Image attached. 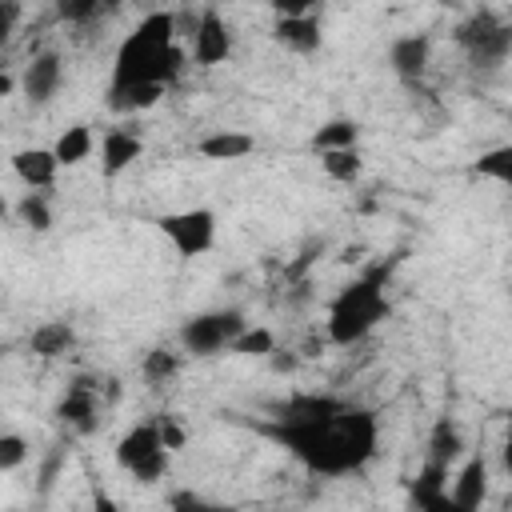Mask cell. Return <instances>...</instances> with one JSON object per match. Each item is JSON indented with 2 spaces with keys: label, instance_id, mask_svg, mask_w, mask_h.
<instances>
[{
  "label": "cell",
  "instance_id": "19",
  "mask_svg": "<svg viewBox=\"0 0 512 512\" xmlns=\"http://www.w3.org/2000/svg\"><path fill=\"white\" fill-rule=\"evenodd\" d=\"M56 160L68 168V164H80V160H88V152H92V132L84 128V124H72V128H64V136L56 140Z\"/></svg>",
  "mask_w": 512,
  "mask_h": 512
},
{
  "label": "cell",
  "instance_id": "3",
  "mask_svg": "<svg viewBox=\"0 0 512 512\" xmlns=\"http://www.w3.org/2000/svg\"><path fill=\"white\" fill-rule=\"evenodd\" d=\"M384 316H388V300H384L380 276L352 280L348 288H340V296H336L332 308H328V340H332V344H356V340H364Z\"/></svg>",
  "mask_w": 512,
  "mask_h": 512
},
{
  "label": "cell",
  "instance_id": "11",
  "mask_svg": "<svg viewBox=\"0 0 512 512\" xmlns=\"http://www.w3.org/2000/svg\"><path fill=\"white\" fill-rule=\"evenodd\" d=\"M428 52H432L428 36L412 32V36H400V40H392V48H388V64L396 68V76H404V80H416V76H424V68H428Z\"/></svg>",
  "mask_w": 512,
  "mask_h": 512
},
{
  "label": "cell",
  "instance_id": "10",
  "mask_svg": "<svg viewBox=\"0 0 512 512\" xmlns=\"http://www.w3.org/2000/svg\"><path fill=\"white\" fill-rule=\"evenodd\" d=\"M60 80H64V68H60V56H56V52H36V56L24 64V76H20L24 96L36 100V104H44V100L60 88Z\"/></svg>",
  "mask_w": 512,
  "mask_h": 512
},
{
  "label": "cell",
  "instance_id": "21",
  "mask_svg": "<svg viewBox=\"0 0 512 512\" xmlns=\"http://www.w3.org/2000/svg\"><path fill=\"white\" fill-rule=\"evenodd\" d=\"M456 452H460V432H456V424H452V420H436L432 440H428V460H436V464L448 468V460H452Z\"/></svg>",
  "mask_w": 512,
  "mask_h": 512
},
{
  "label": "cell",
  "instance_id": "18",
  "mask_svg": "<svg viewBox=\"0 0 512 512\" xmlns=\"http://www.w3.org/2000/svg\"><path fill=\"white\" fill-rule=\"evenodd\" d=\"M448 468L444 464H436V460H428L424 468H420V476L412 480V504L416 508H424V504H432L436 496H444L448 492Z\"/></svg>",
  "mask_w": 512,
  "mask_h": 512
},
{
  "label": "cell",
  "instance_id": "36",
  "mask_svg": "<svg viewBox=\"0 0 512 512\" xmlns=\"http://www.w3.org/2000/svg\"><path fill=\"white\" fill-rule=\"evenodd\" d=\"M12 88H16V80H12V72H4V76H0V96H8Z\"/></svg>",
  "mask_w": 512,
  "mask_h": 512
},
{
  "label": "cell",
  "instance_id": "2",
  "mask_svg": "<svg viewBox=\"0 0 512 512\" xmlns=\"http://www.w3.org/2000/svg\"><path fill=\"white\" fill-rule=\"evenodd\" d=\"M176 40V16L172 12H152L136 24V32L120 44L116 68H112V88H168L184 64Z\"/></svg>",
  "mask_w": 512,
  "mask_h": 512
},
{
  "label": "cell",
  "instance_id": "14",
  "mask_svg": "<svg viewBox=\"0 0 512 512\" xmlns=\"http://www.w3.org/2000/svg\"><path fill=\"white\" fill-rule=\"evenodd\" d=\"M100 160H104V176H120L132 160H140V140L124 128H112L100 144Z\"/></svg>",
  "mask_w": 512,
  "mask_h": 512
},
{
  "label": "cell",
  "instance_id": "8",
  "mask_svg": "<svg viewBox=\"0 0 512 512\" xmlns=\"http://www.w3.org/2000/svg\"><path fill=\"white\" fill-rule=\"evenodd\" d=\"M96 392H100V384H96L92 376H76V380L68 384L64 400L56 404V416H60L76 436H88V432H96V424H100V400H96Z\"/></svg>",
  "mask_w": 512,
  "mask_h": 512
},
{
  "label": "cell",
  "instance_id": "15",
  "mask_svg": "<svg viewBox=\"0 0 512 512\" xmlns=\"http://www.w3.org/2000/svg\"><path fill=\"white\" fill-rule=\"evenodd\" d=\"M276 40L292 52H312V48H320V24L312 12L308 16H284V20H276Z\"/></svg>",
  "mask_w": 512,
  "mask_h": 512
},
{
  "label": "cell",
  "instance_id": "27",
  "mask_svg": "<svg viewBox=\"0 0 512 512\" xmlns=\"http://www.w3.org/2000/svg\"><path fill=\"white\" fill-rule=\"evenodd\" d=\"M24 460H28V444H24L16 432L0 436V472H12V468H20Z\"/></svg>",
  "mask_w": 512,
  "mask_h": 512
},
{
  "label": "cell",
  "instance_id": "20",
  "mask_svg": "<svg viewBox=\"0 0 512 512\" xmlns=\"http://www.w3.org/2000/svg\"><path fill=\"white\" fill-rule=\"evenodd\" d=\"M356 136H360V128L352 124V120H328L316 136H312V148H320V152H336V148H356Z\"/></svg>",
  "mask_w": 512,
  "mask_h": 512
},
{
  "label": "cell",
  "instance_id": "7",
  "mask_svg": "<svg viewBox=\"0 0 512 512\" xmlns=\"http://www.w3.org/2000/svg\"><path fill=\"white\" fill-rule=\"evenodd\" d=\"M160 232L168 236V244L180 252V256H204L216 240V216L208 208H188V212H172V216H160Z\"/></svg>",
  "mask_w": 512,
  "mask_h": 512
},
{
  "label": "cell",
  "instance_id": "1",
  "mask_svg": "<svg viewBox=\"0 0 512 512\" xmlns=\"http://www.w3.org/2000/svg\"><path fill=\"white\" fill-rule=\"evenodd\" d=\"M260 432L320 476H348L376 452V416L328 396H292Z\"/></svg>",
  "mask_w": 512,
  "mask_h": 512
},
{
  "label": "cell",
  "instance_id": "5",
  "mask_svg": "<svg viewBox=\"0 0 512 512\" xmlns=\"http://www.w3.org/2000/svg\"><path fill=\"white\" fill-rule=\"evenodd\" d=\"M456 44L472 56V64H500L512 52V28L496 12H476L456 28Z\"/></svg>",
  "mask_w": 512,
  "mask_h": 512
},
{
  "label": "cell",
  "instance_id": "30",
  "mask_svg": "<svg viewBox=\"0 0 512 512\" xmlns=\"http://www.w3.org/2000/svg\"><path fill=\"white\" fill-rule=\"evenodd\" d=\"M156 428H160V440H164V448H168V452L184 448V432H180V424H176L172 416H156Z\"/></svg>",
  "mask_w": 512,
  "mask_h": 512
},
{
  "label": "cell",
  "instance_id": "37",
  "mask_svg": "<svg viewBox=\"0 0 512 512\" xmlns=\"http://www.w3.org/2000/svg\"><path fill=\"white\" fill-rule=\"evenodd\" d=\"M508 512H512V496H508Z\"/></svg>",
  "mask_w": 512,
  "mask_h": 512
},
{
  "label": "cell",
  "instance_id": "12",
  "mask_svg": "<svg viewBox=\"0 0 512 512\" xmlns=\"http://www.w3.org/2000/svg\"><path fill=\"white\" fill-rule=\"evenodd\" d=\"M56 168H60V160H56L52 148H24V152L12 156V172L28 188H48L56 180Z\"/></svg>",
  "mask_w": 512,
  "mask_h": 512
},
{
  "label": "cell",
  "instance_id": "28",
  "mask_svg": "<svg viewBox=\"0 0 512 512\" xmlns=\"http://www.w3.org/2000/svg\"><path fill=\"white\" fill-rule=\"evenodd\" d=\"M108 12V4H96V0H72V4H60V16L64 20H96V16H104Z\"/></svg>",
  "mask_w": 512,
  "mask_h": 512
},
{
  "label": "cell",
  "instance_id": "13",
  "mask_svg": "<svg viewBox=\"0 0 512 512\" xmlns=\"http://www.w3.org/2000/svg\"><path fill=\"white\" fill-rule=\"evenodd\" d=\"M484 492H488V468H484L480 456H472V460L460 468V476L452 480V500H456L464 512H480Z\"/></svg>",
  "mask_w": 512,
  "mask_h": 512
},
{
  "label": "cell",
  "instance_id": "17",
  "mask_svg": "<svg viewBox=\"0 0 512 512\" xmlns=\"http://www.w3.org/2000/svg\"><path fill=\"white\" fill-rule=\"evenodd\" d=\"M252 148H256V140L244 136V132H212V136H204V140L196 144V152L208 156V160H240V156H248Z\"/></svg>",
  "mask_w": 512,
  "mask_h": 512
},
{
  "label": "cell",
  "instance_id": "16",
  "mask_svg": "<svg viewBox=\"0 0 512 512\" xmlns=\"http://www.w3.org/2000/svg\"><path fill=\"white\" fill-rule=\"evenodd\" d=\"M72 344H76V336H72V328H68L64 320H44V324H40V328H32V336H28L32 356H44V360L64 356Z\"/></svg>",
  "mask_w": 512,
  "mask_h": 512
},
{
  "label": "cell",
  "instance_id": "9",
  "mask_svg": "<svg viewBox=\"0 0 512 512\" xmlns=\"http://www.w3.org/2000/svg\"><path fill=\"white\" fill-rule=\"evenodd\" d=\"M228 52H232V32H228L224 16L216 8H204L196 16V32H192L196 64H220V60H228Z\"/></svg>",
  "mask_w": 512,
  "mask_h": 512
},
{
  "label": "cell",
  "instance_id": "34",
  "mask_svg": "<svg viewBox=\"0 0 512 512\" xmlns=\"http://www.w3.org/2000/svg\"><path fill=\"white\" fill-rule=\"evenodd\" d=\"M92 512H120V504H116L112 496H96V504H92Z\"/></svg>",
  "mask_w": 512,
  "mask_h": 512
},
{
  "label": "cell",
  "instance_id": "32",
  "mask_svg": "<svg viewBox=\"0 0 512 512\" xmlns=\"http://www.w3.org/2000/svg\"><path fill=\"white\" fill-rule=\"evenodd\" d=\"M416 512H464V508L452 500V492H444V496H436L432 504H424V508H416Z\"/></svg>",
  "mask_w": 512,
  "mask_h": 512
},
{
  "label": "cell",
  "instance_id": "25",
  "mask_svg": "<svg viewBox=\"0 0 512 512\" xmlns=\"http://www.w3.org/2000/svg\"><path fill=\"white\" fill-rule=\"evenodd\" d=\"M16 216H20V224H28V228H36V232H44L48 224H52V212H48V200L40 196V192H28L20 204H16Z\"/></svg>",
  "mask_w": 512,
  "mask_h": 512
},
{
  "label": "cell",
  "instance_id": "24",
  "mask_svg": "<svg viewBox=\"0 0 512 512\" xmlns=\"http://www.w3.org/2000/svg\"><path fill=\"white\" fill-rule=\"evenodd\" d=\"M232 352H240V356H272V352H276V336H272L268 328H244V332L236 336Z\"/></svg>",
  "mask_w": 512,
  "mask_h": 512
},
{
  "label": "cell",
  "instance_id": "23",
  "mask_svg": "<svg viewBox=\"0 0 512 512\" xmlns=\"http://www.w3.org/2000/svg\"><path fill=\"white\" fill-rule=\"evenodd\" d=\"M320 164H324V172H328L332 180H340V184H352V180L360 176V156H356V148L320 152Z\"/></svg>",
  "mask_w": 512,
  "mask_h": 512
},
{
  "label": "cell",
  "instance_id": "26",
  "mask_svg": "<svg viewBox=\"0 0 512 512\" xmlns=\"http://www.w3.org/2000/svg\"><path fill=\"white\" fill-rule=\"evenodd\" d=\"M176 368H180V360H176V352H168V348H152V352L144 356V380H148V384H164Z\"/></svg>",
  "mask_w": 512,
  "mask_h": 512
},
{
  "label": "cell",
  "instance_id": "31",
  "mask_svg": "<svg viewBox=\"0 0 512 512\" xmlns=\"http://www.w3.org/2000/svg\"><path fill=\"white\" fill-rule=\"evenodd\" d=\"M16 20H20V4L4 0V4H0V40L12 32V24H16Z\"/></svg>",
  "mask_w": 512,
  "mask_h": 512
},
{
  "label": "cell",
  "instance_id": "6",
  "mask_svg": "<svg viewBox=\"0 0 512 512\" xmlns=\"http://www.w3.org/2000/svg\"><path fill=\"white\" fill-rule=\"evenodd\" d=\"M244 332V316L224 308V312H204V316H192L184 328H180V340L192 356H212V352H224L236 344V336Z\"/></svg>",
  "mask_w": 512,
  "mask_h": 512
},
{
  "label": "cell",
  "instance_id": "4",
  "mask_svg": "<svg viewBox=\"0 0 512 512\" xmlns=\"http://www.w3.org/2000/svg\"><path fill=\"white\" fill-rule=\"evenodd\" d=\"M116 464L124 472H132L136 480H160L168 472V448L160 440L156 420L136 424L120 444H116Z\"/></svg>",
  "mask_w": 512,
  "mask_h": 512
},
{
  "label": "cell",
  "instance_id": "35",
  "mask_svg": "<svg viewBox=\"0 0 512 512\" xmlns=\"http://www.w3.org/2000/svg\"><path fill=\"white\" fill-rule=\"evenodd\" d=\"M504 468L512 472V412H508V436H504Z\"/></svg>",
  "mask_w": 512,
  "mask_h": 512
},
{
  "label": "cell",
  "instance_id": "22",
  "mask_svg": "<svg viewBox=\"0 0 512 512\" xmlns=\"http://www.w3.org/2000/svg\"><path fill=\"white\" fill-rule=\"evenodd\" d=\"M476 176H488V180H500V184L512 188V144L488 148V152L476 160Z\"/></svg>",
  "mask_w": 512,
  "mask_h": 512
},
{
  "label": "cell",
  "instance_id": "33",
  "mask_svg": "<svg viewBox=\"0 0 512 512\" xmlns=\"http://www.w3.org/2000/svg\"><path fill=\"white\" fill-rule=\"evenodd\" d=\"M64 464V448H56L52 456H48V464H44V472H40V488H48L52 484V476H56V468Z\"/></svg>",
  "mask_w": 512,
  "mask_h": 512
},
{
  "label": "cell",
  "instance_id": "29",
  "mask_svg": "<svg viewBox=\"0 0 512 512\" xmlns=\"http://www.w3.org/2000/svg\"><path fill=\"white\" fill-rule=\"evenodd\" d=\"M172 512H232V508L208 504V500H200V496H192V492H180V496L172 500Z\"/></svg>",
  "mask_w": 512,
  "mask_h": 512
}]
</instances>
